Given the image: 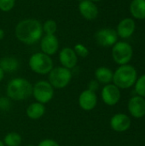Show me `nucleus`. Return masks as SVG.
<instances>
[{"mask_svg": "<svg viewBox=\"0 0 145 146\" xmlns=\"http://www.w3.org/2000/svg\"><path fill=\"white\" fill-rule=\"evenodd\" d=\"M32 96L40 104L49 103L54 97V88L49 81L40 80L32 86Z\"/></svg>", "mask_w": 145, "mask_h": 146, "instance_id": "423d86ee", "label": "nucleus"}, {"mask_svg": "<svg viewBox=\"0 0 145 146\" xmlns=\"http://www.w3.org/2000/svg\"><path fill=\"white\" fill-rule=\"evenodd\" d=\"M21 141L22 139L19 133L11 132L4 137L3 144L5 146H20Z\"/></svg>", "mask_w": 145, "mask_h": 146, "instance_id": "412c9836", "label": "nucleus"}, {"mask_svg": "<svg viewBox=\"0 0 145 146\" xmlns=\"http://www.w3.org/2000/svg\"><path fill=\"white\" fill-rule=\"evenodd\" d=\"M3 77H4V71L0 68V82L3 80Z\"/></svg>", "mask_w": 145, "mask_h": 146, "instance_id": "c85d7f7f", "label": "nucleus"}, {"mask_svg": "<svg viewBox=\"0 0 145 146\" xmlns=\"http://www.w3.org/2000/svg\"><path fill=\"white\" fill-rule=\"evenodd\" d=\"M114 73L111 69L106 67H100L95 71L96 80L102 84H109L113 80Z\"/></svg>", "mask_w": 145, "mask_h": 146, "instance_id": "6ab92c4d", "label": "nucleus"}, {"mask_svg": "<svg viewBox=\"0 0 145 146\" xmlns=\"http://www.w3.org/2000/svg\"><path fill=\"white\" fill-rule=\"evenodd\" d=\"M0 146H5L4 145V144H3V142L1 141V140H0Z\"/></svg>", "mask_w": 145, "mask_h": 146, "instance_id": "7c9ffc66", "label": "nucleus"}, {"mask_svg": "<svg viewBox=\"0 0 145 146\" xmlns=\"http://www.w3.org/2000/svg\"><path fill=\"white\" fill-rule=\"evenodd\" d=\"M16 38L26 44H32L42 38V24L35 19H25L15 27Z\"/></svg>", "mask_w": 145, "mask_h": 146, "instance_id": "f257e3e1", "label": "nucleus"}, {"mask_svg": "<svg viewBox=\"0 0 145 146\" xmlns=\"http://www.w3.org/2000/svg\"><path fill=\"white\" fill-rule=\"evenodd\" d=\"M0 68L5 72L12 73L16 71L19 68V62L16 58L11 56H6L0 60Z\"/></svg>", "mask_w": 145, "mask_h": 146, "instance_id": "aec40b11", "label": "nucleus"}, {"mask_svg": "<svg viewBox=\"0 0 145 146\" xmlns=\"http://www.w3.org/2000/svg\"><path fill=\"white\" fill-rule=\"evenodd\" d=\"M38 146H60L59 144L57 142H56L55 140L53 139H44L42 140Z\"/></svg>", "mask_w": 145, "mask_h": 146, "instance_id": "bb28decb", "label": "nucleus"}, {"mask_svg": "<svg viewBox=\"0 0 145 146\" xmlns=\"http://www.w3.org/2000/svg\"><path fill=\"white\" fill-rule=\"evenodd\" d=\"M97 43L103 47L113 46L117 43V32L112 28H103L97 31L95 34Z\"/></svg>", "mask_w": 145, "mask_h": 146, "instance_id": "6e6552de", "label": "nucleus"}, {"mask_svg": "<svg viewBox=\"0 0 145 146\" xmlns=\"http://www.w3.org/2000/svg\"><path fill=\"white\" fill-rule=\"evenodd\" d=\"M97 103V97L94 92L90 90H85L82 92L79 97V104L80 108L84 110H93Z\"/></svg>", "mask_w": 145, "mask_h": 146, "instance_id": "4468645a", "label": "nucleus"}, {"mask_svg": "<svg viewBox=\"0 0 145 146\" xmlns=\"http://www.w3.org/2000/svg\"><path fill=\"white\" fill-rule=\"evenodd\" d=\"M132 47L126 42H117L113 45L112 56L120 65L127 64L132 57Z\"/></svg>", "mask_w": 145, "mask_h": 146, "instance_id": "0eeeda50", "label": "nucleus"}, {"mask_svg": "<svg viewBox=\"0 0 145 146\" xmlns=\"http://www.w3.org/2000/svg\"><path fill=\"white\" fill-rule=\"evenodd\" d=\"M42 28L45 34H54L57 30V24L53 20H47L42 25Z\"/></svg>", "mask_w": 145, "mask_h": 146, "instance_id": "4be33fe9", "label": "nucleus"}, {"mask_svg": "<svg viewBox=\"0 0 145 146\" xmlns=\"http://www.w3.org/2000/svg\"><path fill=\"white\" fill-rule=\"evenodd\" d=\"M99 88V82L96 80H91L89 84H88V90L91 91V92H96L97 89Z\"/></svg>", "mask_w": 145, "mask_h": 146, "instance_id": "cd10ccee", "label": "nucleus"}, {"mask_svg": "<svg viewBox=\"0 0 145 146\" xmlns=\"http://www.w3.org/2000/svg\"><path fill=\"white\" fill-rule=\"evenodd\" d=\"M59 60L62 67L68 69H72L76 66L78 62V56L74 52L73 49L69 47H65L60 51Z\"/></svg>", "mask_w": 145, "mask_h": 146, "instance_id": "9b49d317", "label": "nucleus"}, {"mask_svg": "<svg viewBox=\"0 0 145 146\" xmlns=\"http://www.w3.org/2000/svg\"><path fill=\"white\" fill-rule=\"evenodd\" d=\"M40 46L42 52L50 56L58 50L59 42L55 34H45L41 39Z\"/></svg>", "mask_w": 145, "mask_h": 146, "instance_id": "9d476101", "label": "nucleus"}, {"mask_svg": "<svg viewBox=\"0 0 145 146\" xmlns=\"http://www.w3.org/2000/svg\"><path fill=\"white\" fill-rule=\"evenodd\" d=\"M102 98L107 105H115L121 98L120 88L115 85H106L102 90Z\"/></svg>", "mask_w": 145, "mask_h": 146, "instance_id": "1a4fd4ad", "label": "nucleus"}, {"mask_svg": "<svg viewBox=\"0 0 145 146\" xmlns=\"http://www.w3.org/2000/svg\"><path fill=\"white\" fill-rule=\"evenodd\" d=\"M26 146H35V145H26Z\"/></svg>", "mask_w": 145, "mask_h": 146, "instance_id": "473e14b6", "label": "nucleus"}, {"mask_svg": "<svg viewBox=\"0 0 145 146\" xmlns=\"http://www.w3.org/2000/svg\"><path fill=\"white\" fill-rule=\"evenodd\" d=\"M136 24L134 20L132 18H125L123 19L117 27V34L122 38H130L134 31H135Z\"/></svg>", "mask_w": 145, "mask_h": 146, "instance_id": "2eb2a0df", "label": "nucleus"}, {"mask_svg": "<svg viewBox=\"0 0 145 146\" xmlns=\"http://www.w3.org/2000/svg\"><path fill=\"white\" fill-rule=\"evenodd\" d=\"M74 52L76 53L77 56H80V57H86L89 55V50L88 49L82 44H77L74 45L73 48Z\"/></svg>", "mask_w": 145, "mask_h": 146, "instance_id": "b1692460", "label": "nucleus"}, {"mask_svg": "<svg viewBox=\"0 0 145 146\" xmlns=\"http://www.w3.org/2000/svg\"><path fill=\"white\" fill-rule=\"evenodd\" d=\"M130 12L136 19H145V0H132L130 5Z\"/></svg>", "mask_w": 145, "mask_h": 146, "instance_id": "a211bd4d", "label": "nucleus"}, {"mask_svg": "<svg viewBox=\"0 0 145 146\" xmlns=\"http://www.w3.org/2000/svg\"><path fill=\"white\" fill-rule=\"evenodd\" d=\"M135 92L138 96L145 98V74L142 75L136 82Z\"/></svg>", "mask_w": 145, "mask_h": 146, "instance_id": "5701e85b", "label": "nucleus"}, {"mask_svg": "<svg viewBox=\"0 0 145 146\" xmlns=\"http://www.w3.org/2000/svg\"><path fill=\"white\" fill-rule=\"evenodd\" d=\"M11 107V103L9 98L3 97L0 98V110H9Z\"/></svg>", "mask_w": 145, "mask_h": 146, "instance_id": "a878e982", "label": "nucleus"}, {"mask_svg": "<svg viewBox=\"0 0 145 146\" xmlns=\"http://www.w3.org/2000/svg\"><path fill=\"white\" fill-rule=\"evenodd\" d=\"M72 80V73L70 69L64 67L53 68L49 73V82L53 88L62 89L70 83Z\"/></svg>", "mask_w": 145, "mask_h": 146, "instance_id": "39448f33", "label": "nucleus"}, {"mask_svg": "<svg viewBox=\"0 0 145 146\" xmlns=\"http://www.w3.org/2000/svg\"><path fill=\"white\" fill-rule=\"evenodd\" d=\"M110 126L112 129L116 132H125L129 129L131 126V120L125 114H117L111 118Z\"/></svg>", "mask_w": 145, "mask_h": 146, "instance_id": "dca6fc26", "label": "nucleus"}, {"mask_svg": "<svg viewBox=\"0 0 145 146\" xmlns=\"http://www.w3.org/2000/svg\"><path fill=\"white\" fill-rule=\"evenodd\" d=\"M8 98L15 101H23L32 95V85L26 79L16 78L7 86Z\"/></svg>", "mask_w": 145, "mask_h": 146, "instance_id": "f03ea898", "label": "nucleus"}, {"mask_svg": "<svg viewBox=\"0 0 145 146\" xmlns=\"http://www.w3.org/2000/svg\"><path fill=\"white\" fill-rule=\"evenodd\" d=\"M90 1H91V2H99L101 0H90Z\"/></svg>", "mask_w": 145, "mask_h": 146, "instance_id": "2f4dec72", "label": "nucleus"}, {"mask_svg": "<svg viewBox=\"0 0 145 146\" xmlns=\"http://www.w3.org/2000/svg\"><path fill=\"white\" fill-rule=\"evenodd\" d=\"M137 80V71L136 69L128 64L121 65L116 69L113 76L114 85L118 88L126 89L134 85Z\"/></svg>", "mask_w": 145, "mask_h": 146, "instance_id": "7ed1b4c3", "label": "nucleus"}, {"mask_svg": "<svg viewBox=\"0 0 145 146\" xmlns=\"http://www.w3.org/2000/svg\"><path fill=\"white\" fill-rule=\"evenodd\" d=\"M15 3V0H0V9L3 12L11 10Z\"/></svg>", "mask_w": 145, "mask_h": 146, "instance_id": "393cba45", "label": "nucleus"}, {"mask_svg": "<svg viewBox=\"0 0 145 146\" xmlns=\"http://www.w3.org/2000/svg\"><path fill=\"white\" fill-rule=\"evenodd\" d=\"M78 1H79V2H81V1H83V0H78Z\"/></svg>", "mask_w": 145, "mask_h": 146, "instance_id": "72a5a7b5", "label": "nucleus"}, {"mask_svg": "<svg viewBox=\"0 0 145 146\" xmlns=\"http://www.w3.org/2000/svg\"><path fill=\"white\" fill-rule=\"evenodd\" d=\"M30 68L38 74H47L53 68V61L50 56L38 52L31 56L28 62Z\"/></svg>", "mask_w": 145, "mask_h": 146, "instance_id": "20e7f679", "label": "nucleus"}, {"mask_svg": "<svg viewBox=\"0 0 145 146\" xmlns=\"http://www.w3.org/2000/svg\"><path fill=\"white\" fill-rule=\"evenodd\" d=\"M4 38V31L0 28V40H2Z\"/></svg>", "mask_w": 145, "mask_h": 146, "instance_id": "c756f323", "label": "nucleus"}, {"mask_svg": "<svg viewBox=\"0 0 145 146\" xmlns=\"http://www.w3.org/2000/svg\"><path fill=\"white\" fill-rule=\"evenodd\" d=\"M79 10L80 15L88 21L96 19L98 15V9L94 2L90 0H83L79 2Z\"/></svg>", "mask_w": 145, "mask_h": 146, "instance_id": "f8f14e48", "label": "nucleus"}, {"mask_svg": "<svg viewBox=\"0 0 145 146\" xmlns=\"http://www.w3.org/2000/svg\"><path fill=\"white\" fill-rule=\"evenodd\" d=\"M128 110L135 118H141L145 115V99L140 96L133 97L128 103Z\"/></svg>", "mask_w": 145, "mask_h": 146, "instance_id": "ddd939ff", "label": "nucleus"}, {"mask_svg": "<svg viewBox=\"0 0 145 146\" xmlns=\"http://www.w3.org/2000/svg\"><path fill=\"white\" fill-rule=\"evenodd\" d=\"M45 113V107L43 104L38 102L31 104L26 109V115L32 120H38L41 118Z\"/></svg>", "mask_w": 145, "mask_h": 146, "instance_id": "f3484780", "label": "nucleus"}]
</instances>
